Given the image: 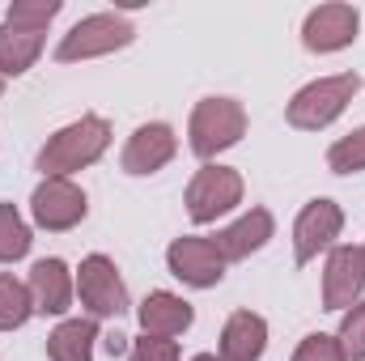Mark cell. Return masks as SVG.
Here are the masks:
<instances>
[{"mask_svg": "<svg viewBox=\"0 0 365 361\" xmlns=\"http://www.w3.org/2000/svg\"><path fill=\"white\" fill-rule=\"evenodd\" d=\"M106 145H110V128H106V119L86 115V119L60 128V132L43 145V153H38V171H43L47 179H64V175H73V171H81V166L98 162V158L106 153Z\"/></svg>", "mask_w": 365, "mask_h": 361, "instance_id": "1", "label": "cell"}, {"mask_svg": "<svg viewBox=\"0 0 365 361\" xmlns=\"http://www.w3.org/2000/svg\"><path fill=\"white\" fill-rule=\"evenodd\" d=\"M357 90H361V77H357V73L323 77V81L306 86V90L289 102V123L302 128V132H319V128H327V123L353 102V93Z\"/></svg>", "mask_w": 365, "mask_h": 361, "instance_id": "2", "label": "cell"}, {"mask_svg": "<svg viewBox=\"0 0 365 361\" xmlns=\"http://www.w3.org/2000/svg\"><path fill=\"white\" fill-rule=\"evenodd\" d=\"M247 132V111L234 98H204L191 111V149L200 158H212L230 145H238Z\"/></svg>", "mask_w": 365, "mask_h": 361, "instance_id": "3", "label": "cell"}, {"mask_svg": "<svg viewBox=\"0 0 365 361\" xmlns=\"http://www.w3.org/2000/svg\"><path fill=\"white\" fill-rule=\"evenodd\" d=\"M132 26L123 21V17H115V13H93L86 21H77L68 34H64V43H60V60L64 64H73V60H90V56H106V51H119V47H128L132 43Z\"/></svg>", "mask_w": 365, "mask_h": 361, "instance_id": "4", "label": "cell"}, {"mask_svg": "<svg viewBox=\"0 0 365 361\" xmlns=\"http://www.w3.org/2000/svg\"><path fill=\"white\" fill-rule=\"evenodd\" d=\"M242 200V179H238V171H230V166H204V171H195V179L187 187V213H191V221H217L221 213H230L234 204Z\"/></svg>", "mask_w": 365, "mask_h": 361, "instance_id": "5", "label": "cell"}, {"mask_svg": "<svg viewBox=\"0 0 365 361\" xmlns=\"http://www.w3.org/2000/svg\"><path fill=\"white\" fill-rule=\"evenodd\" d=\"M77 289H81V302L93 319H110V315H123L128 310V289L119 280L115 264L106 255H90L81 260V272H77Z\"/></svg>", "mask_w": 365, "mask_h": 361, "instance_id": "6", "label": "cell"}, {"mask_svg": "<svg viewBox=\"0 0 365 361\" xmlns=\"http://www.w3.org/2000/svg\"><path fill=\"white\" fill-rule=\"evenodd\" d=\"M30 213L43 230H73L81 217H86V191L68 179H43L34 187V200H30Z\"/></svg>", "mask_w": 365, "mask_h": 361, "instance_id": "7", "label": "cell"}, {"mask_svg": "<svg viewBox=\"0 0 365 361\" xmlns=\"http://www.w3.org/2000/svg\"><path fill=\"white\" fill-rule=\"evenodd\" d=\"M365 289V251L361 247H336L327 272H323V306L327 310H344L361 298Z\"/></svg>", "mask_w": 365, "mask_h": 361, "instance_id": "8", "label": "cell"}, {"mask_svg": "<svg viewBox=\"0 0 365 361\" xmlns=\"http://www.w3.org/2000/svg\"><path fill=\"white\" fill-rule=\"evenodd\" d=\"M166 260H170V272L182 285H195V289H208L225 276V260L217 255V247L208 238H175Z\"/></svg>", "mask_w": 365, "mask_h": 361, "instance_id": "9", "label": "cell"}, {"mask_svg": "<svg viewBox=\"0 0 365 361\" xmlns=\"http://www.w3.org/2000/svg\"><path fill=\"white\" fill-rule=\"evenodd\" d=\"M340 225H344V213L331 204V200H310L293 225V238H297V264H310L323 247H331L340 238Z\"/></svg>", "mask_w": 365, "mask_h": 361, "instance_id": "10", "label": "cell"}, {"mask_svg": "<svg viewBox=\"0 0 365 361\" xmlns=\"http://www.w3.org/2000/svg\"><path fill=\"white\" fill-rule=\"evenodd\" d=\"M357 26L361 21H357L353 4H323V9H314L306 17L302 39H306L310 51H340V47H349L357 39Z\"/></svg>", "mask_w": 365, "mask_h": 361, "instance_id": "11", "label": "cell"}, {"mask_svg": "<svg viewBox=\"0 0 365 361\" xmlns=\"http://www.w3.org/2000/svg\"><path fill=\"white\" fill-rule=\"evenodd\" d=\"M175 149H179V141L166 123H145V128H136V136L123 149V171L128 175H153L175 158Z\"/></svg>", "mask_w": 365, "mask_h": 361, "instance_id": "12", "label": "cell"}, {"mask_svg": "<svg viewBox=\"0 0 365 361\" xmlns=\"http://www.w3.org/2000/svg\"><path fill=\"white\" fill-rule=\"evenodd\" d=\"M268 238H272V213H268V208H251L242 221H234L230 230H221V234L208 238V243H212L217 255L230 264V260H247V255L259 251Z\"/></svg>", "mask_w": 365, "mask_h": 361, "instance_id": "13", "label": "cell"}, {"mask_svg": "<svg viewBox=\"0 0 365 361\" xmlns=\"http://www.w3.org/2000/svg\"><path fill=\"white\" fill-rule=\"evenodd\" d=\"M30 302L38 315H64L68 302H73V280H68V268L60 260H38L30 268Z\"/></svg>", "mask_w": 365, "mask_h": 361, "instance_id": "14", "label": "cell"}, {"mask_svg": "<svg viewBox=\"0 0 365 361\" xmlns=\"http://www.w3.org/2000/svg\"><path fill=\"white\" fill-rule=\"evenodd\" d=\"M191 306L175 298V293H166V289H158V293H149L145 302H140V327H145V336H162V340H170V336H182L187 327H191Z\"/></svg>", "mask_w": 365, "mask_h": 361, "instance_id": "15", "label": "cell"}, {"mask_svg": "<svg viewBox=\"0 0 365 361\" xmlns=\"http://www.w3.org/2000/svg\"><path fill=\"white\" fill-rule=\"evenodd\" d=\"M264 345H268V323L251 310H238L221 332V361H259Z\"/></svg>", "mask_w": 365, "mask_h": 361, "instance_id": "16", "label": "cell"}, {"mask_svg": "<svg viewBox=\"0 0 365 361\" xmlns=\"http://www.w3.org/2000/svg\"><path fill=\"white\" fill-rule=\"evenodd\" d=\"M38 51H43V34L38 30L13 26V21L0 26V73H9V77L26 73L38 60Z\"/></svg>", "mask_w": 365, "mask_h": 361, "instance_id": "17", "label": "cell"}, {"mask_svg": "<svg viewBox=\"0 0 365 361\" xmlns=\"http://www.w3.org/2000/svg\"><path fill=\"white\" fill-rule=\"evenodd\" d=\"M93 340L98 327L93 319H68L47 336V357L51 361H93Z\"/></svg>", "mask_w": 365, "mask_h": 361, "instance_id": "18", "label": "cell"}, {"mask_svg": "<svg viewBox=\"0 0 365 361\" xmlns=\"http://www.w3.org/2000/svg\"><path fill=\"white\" fill-rule=\"evenodd\" d=\"M34 315V302H30V289L13 276L0 272V332H13L21 327L26 319Z\"/></svg>", "mask_w": 365, "mask_h": 361, "instance_id": "19", "label": "cell"}, {"mask_svg": "<svg viewBox=\"0 0 365 361\" xmlns=\"http://www.w3.org/2000/svg\"><path fill=\"white\" fill-rule=\"evenodd\" d=\"M30 251V230L13 204H0V264H13Z\"/></svg>", "mask_w": 365, "mask_h": 361, "instance_id": "20", "label": "cell"}, {"mask_svg": "<svg viewBox=\"0 0 365 361\" xmlns=\"http://www.w3.org/2000/svg\"><path fill=\"white\" fill-rule=\"evenodd\" d=\"M327 166H331L336 175H353V171H365V128L349 132L344 141H336V145H331V153H327Z\"/></svg>", "mask_w": 365, "mask_h": 361, "instance_id": "21", "label": "cell"}, {"mask_svg": "<svg viewBox=\"0 0 365 361\" xmlns=\"http://www.w3.org/2000/svg\"><path fill=\"white\" fill-rule=\"evenodd\" d=\"M60 13V0H13L9 4V21L13 26H26V30H47V21Z\"/></svg>", "mask_w": 365, "mask_h": 361, "instance_id": "22", "label": "cell"}, {"mask_svg": "<svg viewBox=\"0 0 365 361\" xmlns=\"http://www.w3.org/2000/svg\"><path fill=\"white\" fill-rule=\"evenodd\" d=\"M340 349H344V357L365 361V302H361V306H353V310L344 315V327H340Z\"/></svg>", "mask_w": 365, "mask_h": 361, "instance_id": "23", "label": "cell"}, {"mask_svg": "<svg viewBox=\"0 0 365 361\" xmlns=\"http://www.w3.org/2000/svg\"><path fill=\"white\" fill-rule=\"evenodd\" d=\"M293 361H349L344 357V349H340V340L336 336H306L302 345H297V353H293Z\"/></svg>", "mask_w": 365, "mask_h": 361, "instance_id": "24", "label": "cell"}, {"mask_svg": "<svg viewBox=\"0 0 365 361\" xmlns=\"http://www.w3.org/2000/svg\"><path fill=\"white\" fill-rule=\"evenodd\" d=\"M128 361H179V345L162 340V336H145V340H136Z\"/></svg>", "mask_w": 365, "mask_h": 361, "instance_id": "25", "label": "cell"}, {"mask_svg": "<svg viewBox=\"0 0 365 361\" xmlns=\"http://www.w3.org/2000/svg\"><path fill=\"white\" fill-rule=\"evenodd\" d=\"M102 345H106V353H110V357H123V353H128V336H123V332H106V336H102Z\"/></svg>", "mask_w": 365, "mask_h": 361, "instance_id": "26", "label": "cell"}, {"mask_svg": "<svg viewBox=\"0 0 365 361\" xmlns=\"http://www.w3.org/2000/svg\"><path fill=\"white\" fill-rule=\"evenodd\" d=\"M191 361H221L217 353H200V357H191Z\"/></svg>", "mask_w": 365, "mask_h": 361, "instance_id": "27", "label": "cell"}, {"mask_svg": "<svg viewBox=\"0 0 365 361\" xmlns=\"http://www.w3.org/2000/svg\"><path fill=\"white\" fill-rule=\"evenodd\" d=\"M0 90H4V77H0Z\"/></svg>", "mask_w": 365, "mask_h": 361, "instance_id": "28", "label": "cell"}]
</instances>
